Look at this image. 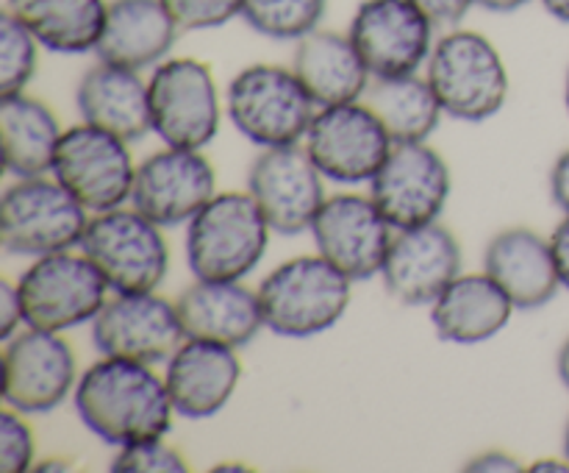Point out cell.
Masks as SVG:
<instances>
[{
  "label": "cell",
  "mask_w": 569,
  "mask_h": 473,
  "mask_svg": "<svg viewBox=\"0 0 569 473\" xmlns=\"http://www.w3.org/2000/svg\"><path fill=\"white\" fill-rule=\"evenodd\" d=\"M515 309V300L487 270L461 273L431 304V323L445 343L478 345L498 337Z\"/></svg>",
  "instance_id": "484cf974"
},
{
  "label": "cell",
  "mask_w": 569,
  "mask_h": 473,
  "mask_svg": "<svg viewBox=\"0 0 569 473\" xmlns=\"http://www.w3.org/2000/svg\"><path fill=\"white\" fill-rule=\"evenodd\" d=\"M326 181L306 145L261 148L248 173V193L283 237L311 231L317 211L326 204Z\"/></svg>",
  "instance_id": "5bb4252c"
},
{
  "label": "cell",
  "mask_w": 569,
  "mask_h": 473,
  "mask_svg": "<svg viewBox=\"0 0 569 473\" xmlns=\"http://www.w3.org/2000/svg\"><path fill=\"white\" fill-rule=\"evenodd\" d=\"M303 142L322 176L337 184H370L395 145L365 100L320 106Z\"/></svg>",
  "instance_id": "4fadbf2b"
},
{
  "label": "cell",
  "mask_w": 569,
  "mask_h": 473,
  "mask_svg": "<svg viewBox=\"0 0 569 473\" xmlns=\"http://www.w3.org/2000/svg\"><path fill=\"white\" fill-rule=\"evenodd\" d=\"M109 471L114 473H187L189 465L183 454L161 440H144V443L122 445L111 456Z\"/></svg>",
  "instance_id": "1f68e13d"
},
{
  "label": "cell",
  "mask_w": 569,
  "mask_h": 473,
  "mask_svg": "<svg viewBox=\"0 0 569 473\" xmlns=\"http://www.w3.org/2000/svg\"><path fill=\"white\" fill-rule=\"evenodd\" d=\"M92 343L100 356L161 365L187 339L176 300L156 289L150 293H114L92 323Z\"/></svg>",
  "instance_id": "9a60e30c"
},
{
  "label": "cell",
  "mask_w": 569,
  "mask_h": 473,
  "mask_svg": "<svg viewBox=\"0 0 569 473\" xmlns=\"http://www.w3.org/2000/svg\"><path fill=\"white\" fill-rule=\"evenodd\" d=\"M276 234L250 193H217L187 223V265L194 278L242 282L261 265Z\"/></svg>",
  "instance_id": "3957f363"
},
{
  "label": "cell",
  "mask_w": 569,
  "mask_h": 473,
  "mask_svg": "<svg viewBox=\"0 0 569 473\" xmlns=\"http://www.w3.org/2000/svg\"><path fill=\"white\" fill-rule=\"evenodd\" d=\"M317 254L337 265L350 282L381 276L395 226L383 217L372 195H328L311 223Z\"/></svg>",
  "instance_id": "2e32d148"
},
{
  "label": "cell",
  "mask_w": 569,
  "mask_h": 473,
  "mask_svg": "<svg viewBox=\"0 0 569 473\" xmlns=\"http://www.w3.org/2000/svg\"><path fill=\"white\" fill-rule=\"evenodd\" d=\"M528 3H533V0H478V6L492 11V14H511V11H520Z\"/></svg>",
  "instance_id": "ab89813d"
},
{
  "label": "cell",
  "mask_w": 569,
  "mask_h": 473,
  "mask_svg": "<svg viewBox=\"0 0 569 473\" xmlns=\"http://www.w3.org/2000/svg\"><path fill=\"white\" fill-rule=\"evenodd\" d=\"M531 471H569V460L567 456H561V460H556V456H542V460L533 462Z\"/></svg>",
  "instance_id": "60d3db41"
},
{
  "label": "cell",
  "mask_w": 569,
  "mask_h": 473,
  "mask_svg": "<svg viewBox=\"0 0 569 473\" xmlns=\"http://www.w3.org/2000/svg\"><path fill=\"white\" fill-rule=\"evenodd\" d=\"M128 145L131 142L117 134L81 120L61 134L50 173L92 215L117 209L131 200L137 178V165Z\"/></svg>",
  "instance_id": "30bf717a"
},
{
  "label": "cell",
  "mask_w": 569,
  "mask_h": 473,
  "mask_svg": "<svg viewBox=\"0 0 569 473\" xmlns=\"http://www.w3.org/2000/svg\"><path fill=\"white\" fill-rule=\"evenodd\" d=\"M3 345L6 406L22 415H48L76 393L81 376L76 351L59 332L26 326Z\"/></svg>",
  "instance_id": "8fae6325"
},
{
  "label": "cell",
  "mask_w": 569,
  "mask_h": 473,
  "mask_svg": "<svg viewBox=\"0 0 569 473\" xmlns=\"http://www.w3.org/2000/svg\"><path fill=\"white\" fill-rule=\"evenodd\" d=\"M353 284L320 254L281 262L256 289L264 326L292 339L331 332L348 312Z\"/></svg>",
  "instance_id": "7a4b0ae2"
},
{
  "label": "cell",
  "mask_w": 569,
  "mask_h": 473,
  "mask_svg": "<svg viewBox=\"0 0 569 473\" xmlns=\"http://www.w3.org/2000/svg\"><path fill=\"white\" fill-rule=\"evenodd\" d=\"M26 326L44 332H70L92 323L109 300V282L87 254L59 250L37 256L17 278Z\"/></svg>",
  "instance_id": "ba28073f"
},
{
  "label": "cell",
  "mask_w": 569,
  "mask_h": 473,
  "mask_svg": "<svg viewBox=\"0 0 569 473\" xmlns=\"http://www.w3.org/2000/svg\"><path fill=\"white\" fill-rule=\"evenodd\" d=\"M178 317L189 339L244 348L264 326L259 293L242 282L194 278L176 298Z\"/></svg>",
  "instance_id": "44dd1931"
},
{
  "label": "cell",
  "mask_w": 569,
  "mask_h": 473,
  "mask_svg": "<svg viewBox=\"0 0 569 473\" xmlns=\"http://www.w3.org/2000/svg\"><path fill=\"white\" fill-rule=\"evenodd\" d=\"M461 276V245L442 223L395 231L381 278L387 293L406 306H431Z\"/></svg>",
  "instance_id": "d6986e66"
},
{
  "label": "cell",
  "mask_w": 569,
  "mask_h": 473,
  "mask_svg": "<svg viewBox=\"0 0 569 473\" xmlns=\"http://www.w3.org/2000/svg\"><path fill=\"white\" fill-rule=\"evenodd\" d=\"M361 100L376 111L392 142H428L445 115L431 81L417 72L372 78Z\"/></svg>",
  "instance_id": "f1b7e54d"
},
{
  "label": "cell",
  "mask_w": 569,
  "mask_h": 473,
  "mask_svg": "<svg viewBox=\"0 0 569 473\" xmlns=\"http://www.w3.org/2000/svg\"><path fill=\"white\" fill-rule=\"evenodd\" d=\"M550 198H553V204L559 206L565 215H569V148L565 154H559V159L553 161V167H550Z\"/></svg>",
  "instance_id": "74e56055"
},
{
  "label": "cell",
  "mask_w": 569,
  "mask_h": 473,
  "mask_svg": "<svg viewBox=\"0 0 569 473\" xmlns=\"http://www.w3.org/2000/svg\"><path fill=\"white\" fill-rule=\"evenodd\" d=\"M556 373H559L561 384L569 390V337L565 339V345H561V351H559V359H556Z\"/></svg>",
  "instance_id": "b9f144b4"
},
{
  "label": "cell",
  "mask_w": 569,
  "mask_h": 473,
  "mask_svg": "<svg viewBox=\"0 0 569 473\" xmlns=\"http://www.w3.org/2000/svg\"><path fill=\"white\" fill-rule=\"evenodd\" d=\"M244 0H164L167 11L183 31H211L242 17Z\"/></svg>",
  "instance_id": "836d02e7"
},
{
  "label": "cell",
  "mask_w": 569,
  "mask_h": 473,
  "mask_svg": "<svg viewBox=\"0 0 569 473\" xmlns=\"http://www.w3.org/2000/svg\"><path fill=\"white\" fill-rule=\"evenodd\" d=\"M428 20L433 22V28H459L465 22V17L470 14L472 6H478V0H411Z\"/></svg>",
  "instance_id": "e575fe53"
},
{
  "label": "cell",
  "mask_w": 569,
  "mask_h": 473,
  "mask_svg": "<svg viewBox=\"0 0 569 473\" xmlns=\"http://www.w3.org/2000/svg\"><path fill=\"white\" fill-rule=\"evenodd\" d=\"M26 328V309H22V298L17 284L3 282L0 284V339H11L17 332Z\"/></svg>",
  "instance_id": "d590c367"
},
{
  "label": "cell",
  "mask_w": 569,
  "mask_h": 473,
  "mask_svg": "<svg viewBox=\"0 0 569 473\" xmlns=\"http://www.w3.org/2000/svg\"><path fill=\"white\" fill-rule=\"evenodd\" d=\"M37 465V440L26 415L11 406L0 412V471L28 473Z\"/></svg>",
  "instance_id": "d6a6232c"
},
{
  "label": "cell",
  "mask_w": 569,
  "mask_h": 473,
  "mask_svg": "<svg viewBox=\"0 0 569 473\" xmlns=\"http://www.w3.org/2000/svg\"><path fill=\"white\" fill-rule=\"evenodd\" d=\"M76 104L83 122L117 134L126 142H139L153 131L148 81L139 70L98 59L78 81Z\"/></svg>",
  "instance_id": "cb8c5ba5"
},
{
  "label": "cell",
  "mask_w": 569,
  "mask_h": 473,
  "mask_svg": "<svg viewBox=\"0 0 569 473\" xmlns=\"http://www.w3.org/2000/svg\"><path fill=\"white\" fill-rule=\"evenodd\" d=\"M33 471H72V462L64 456H48L44 462H37Z\"/></svg>",
  "instance_id": "ee69618b"
},
{
  "label": "cell",
  "mask_w": 569,
  "mask_h": 473,
  "mask_svg": "<svg viewBox=\"0 0 569 473\" xmlns=\"http://www.w3.org/2000/svg\"><path fill=\"white\" fill-rule=\"evenodd\" d=\"M565 106H567V115H569V72H567V83H565Z\"/></svg>",
  "instance_id": "7dc6e473"
},
{
  "label": "cell",
  "mask_w": 569,
  "mask_h": 473,
  "mask_svg": "<svg viewBox=\"0 0 569 473\" xmlns=\"http://www.w3.org/2000/svg\"><path fill=\"white\" fill-rule=\"evenodd\" d=\"M465 471L470 473H517L522 471L520 460L511 454H506V451H483V454L472 456L470 462L465 465Z\"/></svg>",
  "instance_id": "8d00e7d4"
},
{
  "label": "cell",
  "mask_w": 569,
  "mask_h": 473,
  "mask_svg": "<svg viewBox=\"0 0 569 473\" xmlns=\"http://www.w3.org/2000/svg\"><path fill=\"white\" fill-rule=\"evenodd\" d=\"M214 195L217 173L203 150L164 145L137 165L131 204L167 228L187 226Z\"/></svg>",
  "instance_id": "ac0fdd59"
},
{
  "label": "cell",
  "mask_w": 569,
  "mask_h": 473,
  "mask_svg": "<svg viewBox=\"0 0 569 473\" xmlns=\"http://www.w3.org/2000/svg\"><path fill=\"white\" fill-rule=\"evenodd\" d=\"M317 109L292 67L250 65L226 89L228 120L259 148L303 142Z\"/></svg>",
  "instance_id": "5b68a950"
},
{
  "label": "cell",
  "mask_w": 569,
  "mask_h": 473,
  "mask_svg": "<svg viewBox=\"0 0 569 473\" xmlns=\"http://www.w3.org/2000/svg\"><path fill=\"white\" fill-rule=\"evenodd\" d=\"M72 404L83 426L114 449L161 440L176 417L164 376L117 356H100L78 376Z\"/></svg>",
  "instance_id": "6da1fadb"
},
{
  "label": "cell",
  "mask_w": 569,
  "mask_h": 473,
  "mask_svg": "<svg viewBox=\"0 0 569 473\" xmlns=\"http://www.w3.org/2000/svg\"><path fill=\"white\" fill-rule=\"evenodd\" d=\"M431 81L445 115L461 122H483L509 100V70L489 37L470 28H450L428 59Z\"/></svg>",
  "instance_id": "277c9868"
},
{
  "label": "cell",
  "mask_w": 569,
  "mask_h": 473,
  "mask_svg": "<svg viewBox=\"0 0 569 473\" xmlns=\"http://www.w3.org/2000/svg\"><path fill=\"white\" fill-rule=\"evenodd\" d=\"M92 211L56 178H17L0 198V243L6 254L37 256L81 245Z\"/></svg>",
  "instance_id": "8992f818"
},
{
  "label": "cell",
  "mask_w": 569,
  "mask_h": 473,
  "mask_svg": "<svg viewBox=\"0 0 569 473\" xmlns=\"http://www.w3.org/2000/svg\"><path fill=\"white\" fill-rule=\"evenodd\" d=\"M453 178L445 156L428 142H395L370 195L395 231L437 223L450 200Z\"/></svg>",
  "instance_id": "7c38bea8"
},
{
  "label": "cell",
  "mask_w": 569,
  "mask_h": 473,
  "mask_svg": "<svg viewBox=\"0 0 569 473\" xmlns=\"http://www.w3.org/2000/svg\"><path fill=\"white\" fill-rule=\"evenodd\" d=\"M44 50L81 56L98 48L109 0H6Z\"/></svg>",
  "instance_id": "83f0119b"
},
{
  "label": "cell",
  "mask_w": 569,
  "mask_h": 473,
  "mask_svg": "<svg viewBox=\"0 0 569 473\" xmlns=\"http://www.w3.org/2000/svg\"><path fill=\"white\" fill-rule=\"evenodd\" d=\"M214 471H248V465H244V462H237V465H231V462H220Z\"/></svg>",
  "instance_id": "f6af8a7d"
},
{
  "label": "cell",
  "mask_w": 569,
  "mask_h": 473,
  "mask_svg": "<svg viewBox=\"0 0 569 473\" xmlns=\"http://www.w3.org/2000/svg\"><path fill=\"white\" fill-rule=\"evenodd\" d=\"M550 245H553L556 267H559L561 287L569 289V215L561 217L559 226L550 234Z\"/></svg>",
  "instance_id": "f35d334b"
},
{
  "label": "cell",
  "mask_w": 569,
  "mask_h": 473,
  "mask_svg": "<svg viewBox=\"0 0 569 473\" xmlns=\"http://www.w3.org/2000/svg\"><path fill=\"white\" fill-rule=\"evenodd\" d=\"M483 270L503 287L517 309H542L561 289L550 237L526 226L503 228L489 239Z\"/></svg>",
  "instance_id": "7402d4cb"
},
{
  "label": "cell",
  "mask_w": 569,
  "mask_h": 473,
  "mask_svg": "<svg viewBox=\"0 0 569 473\" xmlns=\"http://www.w3.org/2000/svg\"><path fill=\"white\" fill-rule=\"evenodd\" d=\"M328 0H244L242 20L256 33L276 42H298L317 31Z\"/></svg>",
  "instance_id": "f546056e"
},
{
  "label": "cell",
  "mask_w": 569,
  "mask_h": 473,
  "mask_svg": "<svg viewBox=\"0 0 569 473\" xmlns=\"http://www.w3.org/2000/svg\"><path fill=\"white\" fill-rule=\"evenodd\" d=\"M433 22L411 0H361L350 20V39L372 78L411 76L428 65Z\"/></svg>",
  "instance_id": "e0dca14e"
},
{
  "label": "cell",
  "mask_w": 569,
  "mask_h": 473,
  "mask_svg": "<svg viewBox=\"0 0 569 473\" xmlns=\"http://www.w3.org/2000/svg\"><path fill=\"white\" fill-rule=\"evenodd\" d=\"M61 134L64 128L48 104L26 92L0 95L3 159L6 170L14 178L48 176L53 170Z\"/></svg>",
  "instance_id": "4316f807"
},
{
  "label": "cell",
  "mask_w": 569,
  "mask_h": 473,
  "mask_svg": "<svg viewBox=\"0 0 569 473\" xmlns=\"http://www.w3.org/2000/svg\"><path fill=\"white\" fill-rule=\"evenodd\" d=\"M542 6L548 9L550 17H556V20L561 22H569V0H542Z\"/></svg>",
  "instance_id": "7bdbcfd3"
},
{
  "label": "cell",
  "mask_w": 569,
  "mask_h": 473,
  "mask_svg": "<svg viewBox=\"0 0 569 473\" xmlns=\"http://www.w3.org/2000/svg\"><path fill=\"white\" fill-rule=\"evenodd\" d=\"M78 248L103 273L111 293L159 289L170 270V245L159 223L126 206L89 217Z\"/></svg>",
  "instance_id": "52a82bcc"
},
{
  "label": "cell",
  "mask_w": 569,
  "mask_h": 473,
  "mask_svg": "<svg viewBox=\"0 0 569 473\" xmlns=\"http://www.w3.org/2000/svg\"><path fill=\"white\" fill-rule=\"evenodd\" d=\"M242 378L237 348L206 339H183L164 362V382L178 417L209 421L233 398Z\"/></svg>",
  "instance_id": "ffe728a7"
},
{
  "label": "cell",
  "mask_w": 569,
  "mask_h": 473,
  "mask_svg": "<svg viewBox=\"0 0 569 473\" xmlns=\"http://www.w3.org/2000/svg\"><path fill=\"white\" fill-rule=\"evenodd\" d=\"M565 456L569 460V421H567V426H565Z\"/></svg>",
  "instance_id": "bcb514c9"
},
{
  "label": "cell",
  "mask_w": 569,
  "mask_h": 473,
  "mask_svg": "<svg viewBox=\"0 0 569 473\" xmlns=\"http://www.w3.org/2000/svg\"><path fill=\"white\" fill-rule=\"evenodd\" d=\"M289 67L317 106L361 100L372 81L350 33L326 31V28H317L309 37L298 39Z\"/></svg>",
  "instance_id": "d4e9b609"
},
{
  "label": "cell",
  "mask_w": 569,
  "mask_h": 473,
  "mask_svg": "<svg viewBox=\"0 0 569 473\" xmlns=\"http://www.w3.org/2000/svg\"><path fill=\"white\" fill-rule=\"evenodd\" d=\"M178 33L181 28L170 17L164 0H109L94 56L142 72L170 56Z\"/></svg>",
  "instance_id": "603a6c76"
},
{
  "label": "cell",
  "mask_w": 569,
  "mask_h": 473,
  "mask_svg": "<svg viewBox=\"0 0 569 473\" xmlns=\"http://www.w3.org/2000/svg\"><path fill=\"white\" fill-rule=\"evenodd\" d=\"M39 39L17 20L14 14L3 11L0 17V95L26 92L39 65Z\"/></svg>",
  "instance_id": "4dcf8cb0"
},
{
  "label": "cell",
  "mask_w": 569,
  "mask_h": 473,
  "mask_svg": "<svg viewBox=\"0 0 569 473\" xmlns=\"http://www.w3.org/2000/svg\"><path fill=\"white\" fill-rule=\"evenodd\" d=\"M153 134L172 148L203 150L222 122L220 89L206 61L167 56L148 78Z\"/></svg>",
  "instance_id": "9c48e42d"
}]
</instances>
